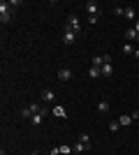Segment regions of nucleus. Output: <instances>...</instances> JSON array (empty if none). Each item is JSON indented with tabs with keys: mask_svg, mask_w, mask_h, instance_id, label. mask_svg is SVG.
<instances>
[{
	"mask_svg": "<svg viewBox=\"0 0 139 155\" xmlns=\"http://www.w3.org/2000/svg\"><path fill=\"white\" fill-rule=\"evenodd\" d=\"M123 53H125V56H130V53H134L132 44H123Z\"/></svg>",
	"mask_w": 139,
	"mask_h": 155,
	"instance_id": "nucleus-19",
	"label": "nucleus"
},
{
	"mask_svg": "<svg viewBox=\"0 0 139 155\" xmlns=\"http://www.w3.org/2000/svg\"><path fill=\"white\" fill-rule=\"evenodd\" d=\"M118 127H121V123H118V120H114V123H109V130H111V132H116Z\"/></svg>",
	"mask_w": 139,
	"mask_h": 155,
	"instance_id": "nucleus-20",
	"label": "nucleus"
},
{
	"mask_svg": "<svg viewBox=\"0 0 139 155\" xmlns=\"http://www.w3.org/2000/svg\"><path fill=\"white\" fill-rule=\"evenodd\" d=\"M98 111L100 114H107V111H109V102H107V100H100L98 102Z\"/></svg>",
	"mask_w": 139,
	"mask_h": 155,
	"instance_id": "nucleus-11",
	"label": "nucleus"
},
{
	"mask_svg": "<svg viewBox=\"0 0 139 155\" xmlns=\"http://www.w3.org/2000/svg\"><path fill=\"white\" fill-rule=\"evenodd\" d=\"M21 116H23V118H30V116H33V109H30V107H23V109H21Z\"/></svg>",
	"mask_w": 139,
	"mask_h": 155,
	"instance_id": "nucleus-17",
	"label": "nucleus"
},
{
	"mask_svg": "<svg viewBox=\"0 0 139 155\" xmlns=\"http://www.w3.org/2000/svg\"><path fill=\"white\" fill-rule=\"evenodd\" d=\"M74 39H77V32H74V30H70V28H65V35H63V42H65V44H72Z\"/></svg>",
	"mask_w": 139,
	"mask_h": 155,
	"instance_id": "nucleus-4",
	"label": "nucleus"
},
{
	"mask_svg": "<svg viewBox=\"0 0 139 155\" xmlns=\"http://www.w3.org/2000/svg\"><path fill=\"white\" fill-rule=\"evenodd\" d=\"M42 120H44V114H33V116H30V125H35V127L42 125Z\"/></svg>",
	"mask_w": 139,
	"mask_h": 155,
	"instance_id": "nucleus-8",
	"label": "nucleus"
},
{
	"mask_svg": "<svg viewBox=\"0 0 139 155\" xmlns=\"http://www.w3.org/2000/svg\"><path fill=\"white\" fill-rule=\"evenodd\" d=\"M30 155H40V153H37V150H33V153H30Z\"/></svg>",
	"mask_w": 139,
	"mask_h": 155,
	"instance_id": "nucleus-24",
	"label": "nucleus"
},
{
	"mask_svg": "<svg viewBox=\"0 0 139 155\" xmlns=\"http://www.w3.org/2000/svg\"><path fill=\"white\" fill-rule=\"evenodd\" d=\"M125 37L130 39V42H132V39H134V42H139V32L134 30V28H127V30H125Z\"/></svg>",
	"mask_w": 139,
	"mask_h": 155,
	"instance_id": "nucleus-9",
	"label": "nucleus"
},
{
	"mask_svg": "<svg viewBox=\"0 0 139 155\" xmlns=\"http://www.w3.org/2000/svg\"><path fill=\"white\" fill-rule=\"evenodd\" d=\"M58 79H60V81H70V79H72V70L60 67V70H58Z\"/></svg>",
	"mask_w": 139,
	"mask_h": 155,
	"instance_id": "nucleus-5",
	"label": "nucleus"
},
{
	"mask_svg": "<svg viewBox=\"0 0 139 155\" xmlns=\"http://www.w3.org/2000/svg\"><path fill=\"white\" fill-rule=\"evenodd\" d=\"M9 19H12V14H9V2H0V21L7 23Z\"/></svg>",
	"mask_w": 139,
	"mask_h": 155,
	"instance_id": "nucleus-3",
	"label": "nucleus"
},
{
	"mask_svg": "<svg viewBox=\"0 0 139 155\" xmlns=\"http://www.w3.org/2000/svg\"><path fill=\"white\" fill-rule=\"evenodd\" d=\"M56 100V93L51 91V88H46L44 93H42V102H53Z\"/></svg>",
	"mask_w": 139,
	"mask_h": 155,
	"instance_id": "nucleus-7",
	"label": "nucleus"
},
{
	"mask_svg": "<svg viewBox=\"0 0 139 155\" xmlns=\"http://www.w3.org/2000/svg\"><path fill=\"white\" fill-rule=\"evenodd\" d=\"M104 63H107L104 56H95V58H93V67H102Z\"/></svg>",
	"mask_w": 139,
	"mask_h": 155,
	"instance_id": "nucleus-13",
	"label": "nucleus"
},
{
	"mask_svg": "<svg viewBox=\"0 0 139 155\" xmlns=\"http://www.w3.org/2000/svg\"><path fill=\"white\" fill-rule=\"evenodd\" d=\"M125 19H134V7H125V14H123Z\"/></svg>",
	"mask_w": 139,
	"mask_h": 155,
	"instance_id": "nucleus-18",
	"label": "nucleus"
},
{
	"mask_svg": "<svg viewBox=\"0 0 139 155\" xmlns=\"http://www.w3.org/2000/svg\"><path fill=\"white\" fill-rule=\"evenodd\" d=\"M79 141L86 143L88 148H91V134H88V132H81V134H79Z\"/></svg>",
	"mask_w": 139,
	"mask_h": 155,
	"instance_id": "nucleus-12",
	"label": "nucleus"
},
{
	"mask_svg": "<svg viewBox=\"0 0 139 155\" xmlns=\"http://www.w3.org/2000/svg\"><path fill=\"white\" fill-rule=\"evenodd\" d=\"M134 58H137V60H139V49H134Z\"/></svg>",
	"mask_w": 139,
	"mask_h": 155,
	"instance_id": "nucleus-22",
	"label": "nucleus"
},
{
	"mask_svg": "<svg viewBox=\"0 0 139 155\" xmlns=\"http://www.w3.org/2000/svg\"><path fill=\"white\" fill-rule=\"evenodd\" d=\"M118 123H121V127H123V125H130V123H132V116H130V114H125V116L118 118Z\"/></svg>",
	"mask_w": 139,
	"mask_h": 155,
	"instance_id": "nucleus-14",
	"label": "nucleus"
},
{
	"mask_svg": "<svg viewBox=\"0 0 139 155\" xmlns=\"http://www.w3.org/2000/svg\"><path fill=\"white\" fill-rule=\"evenodd\" d=\"M134 30H137V32H139V21H137V23H134Z\"/></svg>",
	"mask_w": 139,
	"mask_h": 155,
	"instance_id": "nucleus-23",
	"label": "nucleus"
},
{
	"mask_svg": "<svg viewBox=\"0 0 139 155\" xmlns=\"http://www.w3.org/2000/svg\"><path fill=\"white\" fill-rule=\"evenodd\" d=\"M88 77H91V79H98V77H102L100 67H91V70H88Z\"/></svg>",
	"mask_w": 139,
	"mask_h": 155,
	"instance_id": "nucleus-15",
	"label": "nucleus"
},
{
	"mask_svg": "<svg viewBox=\"0 0 139 155\" xmlns=\"http://www.w3.org/2000/svg\"><path fill=\"white\" fill-rule=\"evenodd\" d=\"M84 9L88 12V16H100V5H98V2H93V0H88L86 5H84Z\"/></svg>",
	"mask_w": 139,
	"mask_h": 155,
	"instance_id": "nucleus-2",
	"label": "nucleus"
},
{
	"mask_svg": "<svg viewBox=\"0 0 139 155\" xmlns=\"http://www.w3.org/2000/svg\"><path fill=\"white\" fill-rule=\"evenodd\" d=\"M114 14H125V7H114Z\"/></svg>",
	"mask_w": 139,
	"mask_h": 155,
	"instance_id": "nucleus-21",
	"label": "nucleus"
},
{
	"mask_svg": "<svg viewBox=\"0 0 139 155\" xmlns=\"http://www.w3.org/2000/svg\"><path fill=\"white\" fill-rule=\"evenodd\" d=\"M53 114H56L58 118H67V111L63 109V107H53Z\"/></svg>",
	"mask_w": 139,
	"mask_h": 155,
	"instance_id": "nucleus-16",
	"label": "nucleus"
},
{
	"mask_svg": "<svg viewBox=\"0 0 139 155\" xmlns=\"http://www.w3.org/2000/svg\"><path fill=\"white\" fill-rule=\"evenodd\" d=\"M0 155H7V153H5V150H0Z\"/></svg>",
	"mask_w": 139,
	"mask_h": 155,
	"instance_id": "nucleus-25",
	"label": "nucleus"
},
{
	"mask_svg": "<svg viewBox=\"0 0 139 155\" xmlns=\"http://www.w3.org/2000/svg\"><path fill=\"white\" fill-rule=\"evenodd\" d=\"M65 28H70V30H74L77 35H79V32H81V26H79V16H77V14H70V16H67V26H65Z\"/></svg>",
	"mask_w": 139,
	"mask_h": 155,
	"instance_id": "nucleus-1",
	"label": "nucleus"
},
{
	"mask_svg": "<svg viewBox=\"0 0 139 155\" xmlns=\"http://www.w3.org/2000/svg\"><path fill=\"white\" fill-rule=\"evenodd\" d=\"M84 150H88V146H86V143H81V141H77L72 146V153H84Z\"/></svg>",
	"mask_w": 139,
	"mask_h": 155,
	"instance_id": "nucleus-10",
	"label": "nucleus"
},
{
	"mask_svg": "<svg viewBox=\"0 0 139 155\" xmlns=\"http://www.w3.org/2000/svg\"><path fill=\"white\" fill-rule=\"evenodd\" d=\"M100 72H102V77H111V74H114V65L111 63H104L102 67H100Z\"/></svg>",
	"mask_w": 139,
	"mask_h": 155,
	"instance_id": "nucleus-6",
	"label": "nucleus"
}]
</instances>
